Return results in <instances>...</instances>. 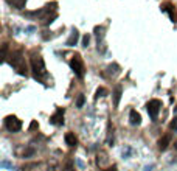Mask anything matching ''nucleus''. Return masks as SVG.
<instances>
[{
  "label": "nucleus",
  "mask_w": 177,
  "mask_h": 171,
  "mask_svg": "<svg viewBox=\"0 0 177 171\" xmlns=\"http://www.w3.org/2000/svg\"><path fill=\"white\" fill-rule=\"evenodd\" d=\"M106 93H107V90L104 87H99L98 90H96V95H95V98H99V96H106Z\"/></svg>",
  "instance_id": "dca6fc26"
},
{
  "label": "nucleus",
  "mask_w": 177,
  "mask_h": 171,
  "mask_svg": "<svg viewBox=\"0 0 177 171\" xmlns=\"http://www.w3.org/2000/svg\"><path fill=\"white\" fill-rule=\"evenodd\" d=\"M11 66L17 70L19 75H26V66H23V59H22V51H14L11 55Z\"/></svg>",
  "instance_id": "f257e3e1"
},
{
  "label": "nucleus",
  "mask_w": 177,
  "mask_h": 171,
  "mask_svg": "<svg viewBox=\"0 0 177 171\" xmlns=\"http://www.w3.org/2000/svg\"><path fill=\"white\" fill-rule=\"evenodd\" d=\"M109 171H115V166H112V168H110Z\"/></svg>",
  "instance_id": "5701e85b"
},
{
  "label": "nucleus",
  "mask_w": 177,
  "mask_h": 171,
  "mask_svg": "<svg viewBox=\"0 0 177 171\" xmlns=\"http://www.w3.org/2000/svg\"><path fill=\"white\" fill-rule=\"evenodd\" d=\"M84 103H86V96H84V95H78V100H76V107H78V109H81V107L84 106Z\"/></svg>",
  "instance_id": "2eb2a0df"
},
{
  "label": "nucleus",
  "mask_w": 177,
  "mask_h": 171,
  "mask_svg": "<svg viewBox=\"0 0 177 171\" xmlns=\"http://www.w3.org/2000/svg\"><path fill=\"white\" fill-rule=\"evenodd\" d=\"M120 73V66L118 64H110L109 67H107V75H112V76H115V75H118Z\"/></svg>",
  "instance_id": "f8f14e48"
},
{
  "label": "nucleus",
  "mask_w": 177,
  "mask_h": 171,
  "mask_svg": "<svg viewBox=\"0 0 177 171\" xmlns=\"http://www.w3.org/2000/svg\"><path fill=\"white\" fill-rule=\"evenodd\" d=\"M174 148H175V149H177V140H175V142H174Z\"/></svg>",
  "instance_id": "4be33fe9"
},
{
  "label": "nucleus",
  "mask_w": 177,
  "mask_h": 171,
  "mask_svg": "<svg viewBox=\"0 0 177 171\" xmlns=\"http://www.w3.org/2000/svg\"><path fill=\"white\" fill-rule=\"evenodd\" d=\"M79 39V33L76 30H72V34H70V38L67 39V42H65V45L67 47H73V45H76V42Z\"/></svg>",
  "instance_id": "1a4fd4ad"
},
{
  "label": "nucleus",
  "mask_w": 177,
  "mask_h": 171,
  "mask_svg": "<svg viewBox=\"0 0 177 171\" xmlns=\"http://www.w3.org/2000/svg\"><path fill=\"white\" fill-rule=\"evenodd\" d=\"M129 121L132 126H137V124L142 123V117H140V114L137 111H130L129 112Z\"/></svg>",
  "instance_id": "6e6552de"
},
{
  "label": "nucleus",
  "mask_w": 177,
  "mask_h": 171,
  "mask_svg": "<svg viewBox=\"0 0 177 171\" xmlns=\"http://www.w3.org/2000/svg\"><path fill=\"white\" fill-rule=\"evenodd\" d=\"M89 42H90V36L86 34V36L82 38V47H89Z\"/></svg>",
  "instance_id": "f3484780"
},
{
  "label": "nucleus",
  "mask_w": 177,
  "mask_h": 171,
  "mask_svg": "<svg viewBox=\"0 0 177 171\" xmlns=\"http://www.w3.org/2000/svg\"><path fill=\"white\" fill-rule=\"evenodd\" d=\"M33 152H34L33 149H28V151H25V152H23V157H28V156H33Z\"/></svg>",
  "instance_id": "aec40b11"
},
{
  "label": "nucleus",
  "mask_w": 177,
  "mask_h": 171,
  "mask_svg": "<svg viewBox=\"0 0 177 171\" xmlns=\"http://www.w3.org/2000/svg\"><path fill=\"white\" fill-rule=\"evenodd\" d=\"M31 69L34 72L36 78H41L45 75V62H44L42 56H33L31 58Z\"/></svg>",
  "instance_id": "f03ea898"
},
{
  "label": "nucleus",
  "mask_w": 177,
  "mask_h": 171,
  "mask_svg": "<svg viewBox=\"0 0 177 171\" xmlns=\"http://www.w3.org/2000/svg\"><path fill=\"white\" fill-rule=\"evenodd\" d=\"M169 129H171V131H177V117L169 123Z\"/></svg>",
  "instance_id": "a211bd4d"
},
{
  "label": "nucleus",
  "mask_w": 177,
  "mask_h": 171,
  "mask_svg": "<svg viewBox=\"0 0 177 171\" xmlns=\"http://www.w3.org/2000/svg\"><path fill=\"white\" fill-rule=\"evenodd\" d=\"M148 114L149 117H151L152 120H157V117H158V112H160L162 109V101L160 100H151L148 103Z\"/></svg>",
  "instance_id": "39448f33"
},
{
  "label": "nucleus",
  "mask_w": 177,
  "mask_h": 171,
  "mask_svg": "<svg viewBox=\"0 0 177 171\" xmlns=\"http://www.w3.org/2000/svg\"><path fill=\"white\" fill-rule=\"evenodd\" d=\"M6 53H8V45L3 44V47H2V58L3 59H6Z\"/></svg>",
  "instance_id": "6ab92c4d"
},
{
  "label": "nucleus",
  "mask_w": 177,
  "mask_h": 171,
  "mask_svg": "<svg viewBox=\"0 0 177 171\" xmlns=\"http://www.w3.org/2000/svg\"><path fill=\"white\" fill-rule=\"evenodd\" d=\"M54 19H56V13H53L51 16H47V17H44L42 20H44V25H50Z\"/></svg>",
  "instance_id": "4468645a"
},
{
  "label": "nucleus",
  "mask_w": 177,
  "mask_h": 171,
  "mask_svg": "<svg viewBox=\"0 0 177 171\" xmlns=\"http://www.w3.org/2000/svg\"><path fill=\"white\" fill-rule=\"evenodd\" d=\"M121 93H123V89H121V86H117V87H115V90H114V106H115V107L120 106Z\"/></svg>",
  "instance_id": "9d476101"
},
{
  "label": "nucleus",
  "mask_w": 177,
  "mask_h": 171,
  "mask_svg": "<svg viewBox=\"0 0 177 171\" xmlns=\"http://www.w3.org/2000/svg\"><path fill=\"white\" fill-rule=\"evenodd\" d=\"M37 128V121H33L31 124H30V131H33V129H36Z\"/></svg>",
  "instance_id": "412c9836"
},
{
  "label": "nucleus",
  "mask_w": 177,
  "mask_h": 171,
  "mask_svg": "<svg viewBox=\"0 0 177 171\" xmlns=\"http://www.w3.org/2000/svg\"><path fill=\"white\" fill-rule=\"evenodd\" d=\"M95 34H96V38H98V42L104 39V28L102 26H96L95 28Z\"/></svg>",
  "instance_id": "ddd939ff"
},
{
  "label": "nucleus",
  "mask_w": 177,
  "mask_h": 171,
  "mask_svg": "<svg viewBox=\"0 0 177 171\" xmlns=\"http://www.w3.org/2000/svg\"><path fill=\"white\" fill-rule=\"evenodd\" d=\"M5 128L9 132H19V131H20V128H22V121L19 120V118H16V117L9 115V117H6V118H5Z\"/></svg>",
  "instance_id": "20e7f679"
},
{
  "label": "nucleus",
  "mask_w": 177,
  "mask_h": 171,
  "mask_svg": "<svg viewBox=\"0 0 177 171\" xmlns=\"http://www.w3.org/2000/svg\"><path fill=\"white\" fill-rule=\"evenodd\" d=\"M65 143H67L69 146H76L78 140H76V137H75V134H72V132L65 134Z\"/></svg>",
  "instance_id": "9b49d317"
},
{
  "label": "nucleus",
  "mask_w": 177,
  "mask_h": 171,
  "mask_svg": "<svg viewBox=\"0 0 177 171\" xmlns=\"http://www.w3.org/2000/svg\"><path fill=\"white\" fill-rule=\"evenodd\" d=\"M70 66L75 72V75H76L78 78H84V73H86V69H84V62L81 59L79 55H75L73 59L70 61Z\"/></svg>",
  "instance_id": "7ed1b4c3"
},
{
  "label": "nucleus",
  "mask_w": 177,
  "mask_h": 171,
  "mask_svg": "<svg viewBox=\"0 0 177 171\" xmlns=\"http://www.w3.org/2000/svg\"><path fill=\"white\" fill-rule=\"evenodd\" d=\"M169 143H171V136H169V134H166V136H163L160 140H158V149L165 151L168 146H169Z\"/></svg>",
  "instance_id": "0eeeda50"
},
{
  "label": "nucleus",
  "mask_w": 177,
  "mask_h": 171,
  "mask_svg": "<svg viewBox=\"0 0 177 171\" xmlns=\"http://www.w3.org/2000/svg\"><path fill=\"white\" fill-rule=\"evenodd\" d=\"M50 121L53 124H62L64 123V109H58L54 115H51Z\"/></svg>",
  "instance_id": "423d86ee"
}]
</instances>
